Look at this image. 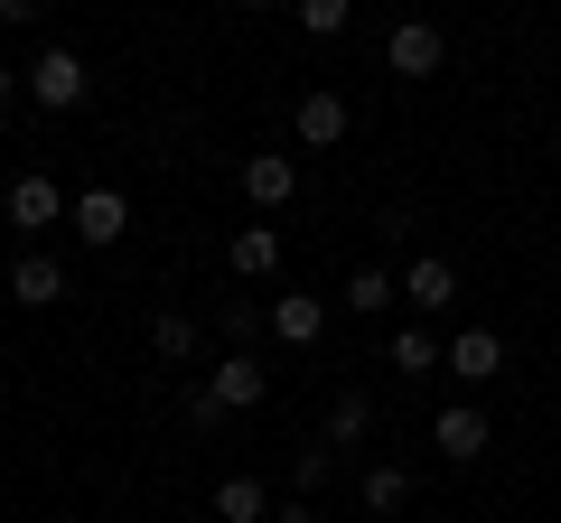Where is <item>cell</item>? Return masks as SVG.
Segmentation results:
<instances>
[{
    "label": "cell",
    "instance_id": "4316f807",
    "mask_svg": "<svg viewBox=\"0 0 561 523\" xmlns=\"http://www.w3.org/2000/svg\"><path fill=\"white\" fill-rule=\"evenodd\" d=\"M206 523H225V514H206Z\"/></svg>",
    "mask_w": 561,
    "mask_h": 523
},
{
    "label": "cell",
    "instance_id": "5bb4252c",
    "mask_svg": "<svg viewBox=\"0 0 561 523\" xmlns=\"http://www.w3.org/2000/svg\"><path fill=\"white\" fill-rule=\"evenodd\" d=\"M197 346H206V327L187 318V309H160V318H150V356H160L169 374H179V364H197Z\"/></svg>",
    "mask_w": 561,
    "mask_h": 523
},
{
    "label": "cell",
    "instance_id": "484cf974",
    "mask_svg": "<svg viewBox=\"0 0 561 523\" xmlns=\"http://www.w3.org/2000/svg\"><path fill=\"white\" fill-rule=\"evenodd\" d=\"M243 10H280V0H243Z\"/></svg>",
    "mask_w": 561,
    "mask_h": 523
},
{
    "label": "cell",
    "instance_id": "2e32d148",
    "mask_svg": "<svg viewBox=\"0 0 561 523\" xmlns=\"http://www.w3.org/2000/svg\"><path fill=\"white\" fill-rule=\"evenodd\" d=\"M393 300H402V290H393V271H383V262H356V271H346V290H337V309H356V318H383Z\"/></svg>",
    "mask_w": 561,
    "mask_h": 523
},
{
    "label": "cell",
    "instance_id": "44dd1931",
    "mask_svg": "<svg viewBox=\"0 0 561 523\" xmlns=\"http://www.w3.org/2000/svg\"><path fill=\"white\" fill-rule=\"evenodd\" d=\"M328 467H337V449H328V440H309L300 458H290V486L309 496V486H328Z\"/></svg>",
    "mask_w": 561,
    "mask_h": 523
},
{
    "label": "cell",
    "instance_id": "ffe728a7",
    "mask_svg": "<svg viewBox=\"0 0 561 523\" xmlns=\"http://www.w3.org/2000/svg\"><path fill=\"white\" fill-rule=\"evenodd\" d=\"M440 364V337L431 327H393V374H431Z\"/></svg>",
    "mask_w": 561,
    "mask_h": 523
},
{
    "label": "cell",
    "instance_id": "7402d4cb",
    "mask_svg": "<svg viewBox=\"0 0 561 523\" xmlns=\"http://www.w3.org/2000/svg\"><path fill=\"white\" fill-rule=\"evenodd\" d=\"M179 411H187V430H216V421H225V403H216V393H206V383H197V393H187Z\"/></svg>",
    "mask_w": 561,
    "mask_h": 523
},
{
    "label": "cell",
    "instance_id": "30bf717a",
    "mask_svg": "<svg viewBox=\"0 0 561 523\" xmlns=\"http://www.w3.org/2000/svg\"><path fill=\"white\" fill-rule=\"evenodd\" d=\"M225 271H234V281H280V224H234Z\"/></svg>",
    "mask_w": 561,
    "mask_h": 523
},
{
    "label": "cell",
    "instance_id": "4fadbf2b",
    "mask_svg": "<svg viewBox=\"0 0 561 523\" xmlns=\"http://www.w3.org/2000/svg\"><path fill=\"white\" fill-rule=\"evenodd\" d=\"M272 337L280 346H319L328 337V300H319V290H280V300H272Z\"/></svg>",
    "mask_w": 561,
    "mask_h": 523
},
{
    "label": "cell",
    "instance_id": "ac0fdd59",
    "mask_svg": "<svg viewBox=\"0 0 561 523\" xmlns=\"http://www.w3.org/2000/svg\"><path fill=\"white\" fill-rule=\"evenodd\" d=\"M356 496H365V514H393V504H412V467H393V458H383V467H365V477H356Z\"/></svg>",
    "mask_w": 561,
    "mask_h": 523
},
{
    "label": "cell",
    "instance_id": "603a6c76",
    "mask_svg": "<svg viewBox=\"0 0 561 523\" xmlns=\"http://www.w3.org/2000/svg\"><path fill=\"white\" fill-rule=\"evenodd\" d=\"M47 20V0H0V28H38Z\"/></svg>",
    "mask_w": 561,
    "mask_h": 523
},
{
    "label": "cell",
    "instance_id": "ba28073f",
    "mask_svg": "<svg viewBox=\"0 0 561 523\" xmlns=\"http://www.w3.org/2000/svg\"><path fill=\"white\" fill-rule=\"evenodd\" d=\"M402 309H421V318H440V309H459V262L421 253L412 271H402Z\"/></svg>",
    "mask_w": 561,
    "mask_h": 523
},
{
    "label": "cell",
    "instance_id": "6da1fadb",
    "mask_svg": "<svg viewBox=\"0 0 561 523\" xmlns=\"http://www.w3.org/2000/svg\"><path fill=\"white\" fill-rule=\"evenodd\" d=\"M84 94H94V66H84L76 47H38V57H28V103H38V113H84Z\"/></svg>",
    "mask_w": 561,
    "mask_h": 523
},
{
    "label": "cell",
    "instance_id": "8992f818",
    "mask_svg": "<svg viewBox=\"0 0 561 523\" xmlns=\"http://www.w3.org/2000/svg\"><path fill=\"white\" fill-rule=\"evenodd\" d=\"M66 206H76V197H66V187L47 178V168H28V178H10V224H20V243H28V234H47V224H57Z\"/></svg>",
    "mask_w": 561,
    "mask_h": 523
},
{
    "label": "cell",
    "instance_id": "5b68a950",
    "mask_svg": "<svg viewBox=\"0 0 561 523\" xmlns=\"http://www.w3.org/2000/svg\"><path fill=\"white\" fill-rule=\"evenodd\" d=\"M10 300L20 309H57L66 300V262L38 253V243H20V253H10Z\"/></svg>",
    "mask_w": 561,
    "mask_h": 523
},
{
    "label": "cell",
    "instance_id": "3957f363",
    "mask_svg": "<svg viewBox=\"0 0 561 523\" xmlns=\"http://www.w3.org/2000/svg\"><path fill=\"white\" fill-rule=\"evenodd\" d=\"M290 197H300V160L290 150H243V206L253 216H280Z\"/></svg>",
    "mask_w": 561,
    "mask_h": 523
},
{
    "label": "cell",
    "instance_id": "d6986e66",
    "mask_svg": "<svg viewBox=\"0 0 561 523\" xmlns=\"http://www.w3.org/2000/svg\"><path fill=\"white\" fill-rule=\"evenodd\" d=\"M290 20H300L309 38H346V20H356V0H290Z\"/></svg>",
    "mask_w": 561,
    "mask_h": 523
},
{
    "label": "cell",
    "instance_id": "7a4b0ae2",
    "mask_svg": "<svg viewBox=\"0 0 561 523\" xmlns=\"http://www.w3.org/2000/svg\"><path fill=\"white\" fill-rule=\"evenodd\" d=\"M440 66H449L440 20H393V38H383V75H402V84H431Z\"/></svg>",
    "mask_w": 561,
    "mask_h": 523
},
{
    "label": "cell",
    "instance_id": "e0dca14e",
    "mask_svg": "<svg viewBox=\"0 0 561 523\" xmlns=\"http://www.w3.org/2000/svg\"><path fill=\"white\" fill-rule=\"evenodd\" d=\"M216 514H225V523H272V486L243 467V477H225V486H216Z\"/></svg>",
    "mask_w": 561,
    "mask_h": 523
},
{
    "label": "cell",
    "instance_id": "9c48e42d",
    "mask_svg": "<svg viewBox=\"0 0 561 523\" xmlns=\"http://www.w3.org/2000/svg\"><path fill=\"white\" fill-rule=\"evenodd\" d=\"M431 449L468 467V458H486V449H496V430H486V411H478V403H449L440 421H431Z\"/></svg>",
    "mask_w": 561,
    "mask_h": 523
},
{
    "label": "cell",
    "instance_id": "d4e9b609",
    "mask_svg": "<svg viewBox=\"0 0 561 523\" xmlns=\"http://www.w3.org/2000/svg\"><path fill=\"white\" fill-rule=\"evenodd\" d=\"M272 523H319V504H272Z\"/></svg>",
    "mask_w": 561,
    "mask_h": 523
},
{
    "label": "cell",
    "instance_id": "8fae6325",
    "mask_svg": "<svg viewBox=\"0 0 561 523\" xmlns=\"http://www.w3.org/2000/svg\"><path fill=\"white\" fill-rule=\"evenodd\" d=\"M206 393H216L225 411H262L272 403V374H262L253 356H225V364H206Z\"/></svg>",
    "mask_w": 561,
    "mask_h": 523
},
{
    "label": "cell",
    "instance_id": "7c38bea8",
    "mask_svg": "<svg viewBox=\"0 0 561 523\" xmlns=\"http://www.w3.org/2000/svg\"><path fill=\"white\" fill-rule=\"evenodd\" d=\"M440 364L459 383H486V374H505V337H496V327H459V337L440 346Z\"/></svg>",
    "mask_w": 561,
    "mask_h": 523
},
{
    "label": "cell",
    "instance_id": "9a60e30c",
    "mask_svg": "<svg viewBox=\"0 0 561 523\" xmlns=\"http://www.w3.org/2000/svg\"><path fill=\"white\" fill-rule=\"evenodd\" d=\"M328 449H356V440H375V393H356V383H346L337 403H328V430H319Z\"/></svg>",
    "mask_w": 561,
    "mask_h": 523
},
{
    "label": "cell",
    "instance_id": "52a82bcc",
    "mask_svg": "<svg viewBox=\"0 0 561 523\" xmlns=\"http://www.w3.org/2000/svg\"><path fill=\"white\" fill-rule=\"evenodd\" d=\"M290 131H300L309 150H337L346 131H356V113H346V94H328V84H309V94H300V113H290Z\"/></svg>",
    "mask_w": 561,
    "mask_h": 523
},
{
    "label": "cell",
    "instance_id": "277c9868",
    "mask_svg": "<svg viewBox=\"0 0 561 523\" xmlns=\"http://www.w3.org/2000/svg\"><path fill=\"white\" fill-rule=\"evenodd\" d=\"M66 224H76V243H94V253H113V243L131 234V197H122V187H84V197L66 206Z\"/></svg>",
    "mask_w": 561,
    "mask_h": 523
},
{
    "label": "cell",
    "instance_id": "cb8c5ba5",
    "mask_svg": "<svg viewBox=\"0 0 561 523\" xmlns=\"http://www.w3.org/2000/svg\"><path fill=\"white\" fill-rule=\"evenodd\" d=\"M28 94V75H20V66H10V57H0V113H10V103H20Z\"/></svg>",
    "mask_w": 561,
    "mask_h": 523
}]
</instances>
